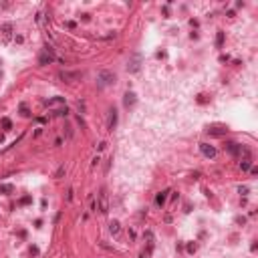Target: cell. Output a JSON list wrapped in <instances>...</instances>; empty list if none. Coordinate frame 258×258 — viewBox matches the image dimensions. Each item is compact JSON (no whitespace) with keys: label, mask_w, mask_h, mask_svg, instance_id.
I'll return each mask as SVG.
<instances>
[{"label":"cell","mask_w":258,"mask_h":258,"mask_svg":"<svg viewBox=\"0 0 258 258\" xmlns=\"http://www.w3.org/2000/svg\"><path fill=\"white\" fill-rule=\"evenodd\" d=\"M65 174V165H61V168L56 169V174H55V178H61V175Z\"/></svg>","instance_id":"obj_18"},{"label":"cell","mask_w":258,"mask_h":258,"mask_svg":"<svg viewBox=\"0 0 258 258\" xmlns=\"http://www.w3.org/2000/svg\"><path fill=\"white\" fill-rule=\"evenodd\" d=\"M109 230H111V234H117V232H119V222H111Z\"/></svg>","instance_id":"obj_14"},{"label":"cell","mask_w":258,"mask_h":258,"mask_svg":"<svg viewBox=\"0 0 258 258\" xmlns=\"http://www.w3.org/2000/svg\"><path fill=\"white\" fill-rule=\"evenodd\" d=\"M165 194H168V192L157 194V198H155V204H157V206H163V202H165Z\"/></svg>","instance_id":"obj_12"},{"label":"cell","mask_w":258,"mask_h":258,"mask_svg":"<svg viewBox=\"0 0 258 258\" xmlns=\"http://www.w3.org/2000/svg\"><path fill=\"white\" fill-rule=\"evenodd\" d=\"M113 83H115V73H111V71H101L99 77H97L99 87H107V85H113Z\"/></svg>","instance_id":"obj_1"},{"label":"cell","mask_w":258,"mask_h":258,"mask_svg":"<svg viewBox=\"0 0 258 258\" xmlns=\"http://www.w3.org/2000/svg\"><path fill=\"white\" fill-rule=\"evenodd\" d=\"M99 212L101 214L109 212V202H107V192L105 190H101V194H99Z\"/></svg>","instance_id":"obj_3"},{"label":"cell","mask_w":258,"mask_h":258,"mask_svg":"<svg viewBox=\"0 0 258 258\" xmlns=\"http://www.w3.org/2000/svg\"><path fill=\"white\" fill-rule=\"evenodd\" d=\"M10 125H12V123H10V119H2V127H4L6 131L10 129Z\"/></svg>","instance_id":"obj_17"},{"label":"cell","mask_w":258,"mask_h":258,"mask_svg":"<svg viewBox=\"0 0 258 258\" xmlns=\"http://www.w3.org/2000/svg\"><path fill=\"white\" fill-rule=\"evenodd\" d=\"M240 169L242 171H246V169H250V157H244L240 161Z\"/></svg>","instance_id":"obj_11"},{"label":"cell","mask_w":258,"mask_h":258,"mask_svg":"<svg viewBox=\"0 0 258 258\" xmlns=\"http://www.w3.org/2000/svg\"><path fill=\"white\" fill-rule=\"evenodd\" d=\"M123 103H125V107H133L135 105V93H125Z\"/></svg>","instance_id":"obj_7"},{"label":"cell","mask_w":258,"mask_h":258,"mask_svg":"<svg viewBox=\"0 0 258 258\" xmlns=\"http://www.w3.org/2000/svg\"><path fill=\"white\" fill-rule=\"evenodd\" d=\"M115 125H117V111H115V109H109V119H107V129H109V131H113V129H115Z\"/></svg>","instance_id":"obj_6"},{"label":"cell","mask_w":258,"mask_h":258,"mask_svg":"<svg viewBox=\"0 0 258 258\" xmlns=\"http://www.w3.org/2000/svg\"><path fill=\"white\" fill-rule=\"evenodd\" d=\"M226 151L228 153H232V155H240L242 153V145H238L236 141H226Z\"/></svg>","instance_id":"obj_4"},{"label":"cell","mask_w":258,"mask_h":258,"mask_svg":"<svg viewBox=\"0 0 258 258\" xmlns=\"http://www.w3.org/2000/svg\"><path fill=\"white\" fill-rule=\"evenodd\" d=\"M200 151L204 153V157H216V147L210 143H200Z\"/></svg>","instance_id":"obj_5"},{"label":"cell","mask_w":258,"mask_h":258,"mask_svg":"<svg viewBox=\"0 0 258 258\" xmlns=\"http://www.w3.org/2000/svg\"><path fill=\"white\" fill-rule=\"evenodd\" d=\"M222 45H224V32H222V30H218V36H216V46H218V49H222Z\"/></svg>","instance_id":"obj_10"},{"label":"cell","mask_w":258,"mask_h":258,"mask_svg":"<svg viewBox=\"0 0 258 258\" xmlns=\"http://www.w3.org/2000/svg\"><path fill=\"white\" fill-rule=\"evenodd\" d=\"M0 192L2 194H8V192H12V185H0Z\"/></svg>","instance_id":"obj_16"},{"label":"cell","mask_w":258,"mask_h":258,"mask_svg":"<svg viewBox=\"0 0 258 258\" xmlns=\"http://www.w3.org/2000/svg\"><path fill=\"white\" fill-rule=\"evenodd\" d=\"M2 32H4L6 36H8V34L12 32V24H4V26H2Z\"/></svg>","instance_id":"obj_15"},{"label":"cell","mask_w":258,"mask_h":258,"mask_svg":"<svg viewBox=\"0 0 258 258\" xmlns=\"http://www.w3.org/2000/svg\"><path fill=\"white\" fill-rule=\"evenodd\" d=\"M139 67H141V56L139 55H133L131 59H129V63H127V71H129V73H137Z\"/></svg>","instance_id":"obj_2"},{"label":"cell","mask_w":258,"mask_h":258,"mask_svg":"<svg viewBox=\"0 0 258 258\" xmlns=\"http://www.w3.org/2000/svg\"><path fill=\"white\" fill-rule=\"evenodd\" d=\"M79 77H81L79 73H61V79H65V81H75Z\"/></svg>","instance_id":"obj_8"},{"label":"cell","mask_w":258,"mask_h":258,"mask_svg":"<svg viewBox=\"0 0 258 258\" xmlns=\"http://www.w3.org/2000/svg\"><path fill=\"white\" fill-rule=\"evenodd\" d=\"M59 103H65V99H63V97H55V99L45 101V105H46V107H53V105H59Z\"/></svg>","instance_id":"obj_9"},{"label":"cell","mask_w":258,"mask_h":258,"mask_svg":"<svg viewBox=\"0 0 258 258\" xmlns=\"http://www.w3.org/2000/svg\"><path fill=\"white\" fill-rule=\"evenodd\" d=\"M212 135H224L226 133V129H222V127H212V129H208Z\"/></svg>","instance_id":"obj_13"}]
</instances>
